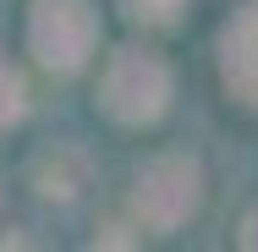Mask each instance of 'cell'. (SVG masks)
Returning <instances> with one entry per match:
<instances>
[{
	"label": "cell",
	"instance_id": "7a4b0ae2",
	"mask_svg": "<svg viewBox=\"0 0 258 252\" xmlns=\"http://www.w3.org/2000/svg\"><path fill=\"white\" fill-rule=\"evenodd\" d=\"M99 104L121 126H154L170 110V66L154 50H115L99 77Z\"/></svg>",
	"mask_w": 258,
	"mask_h": 252
},
{
	"label": "cell",
	"instance_id": "277c9868",
	"mask_svg": "<svg viewBox=\"0 0 258 252\" xmlns=\"http://www.w3.org/2000/svg\"><path fill=\"white\" fill-rule=\"evenodd\" d=\"M214 50H220V82H225V94L236 104H247V110H258V6L236 11L220 28Z\"/></svg>",
	"mask_w": 258,
	"mask_h": 252
},
{
	"label": "cell",
	"instance_id": "3957f363",
	"mask_svg": "<svg viewBox=\"0 0 258 252\" xmlns=\"http://www.w3.org/2000/svg\"><path fill=\"white\" fill-rule=\"evenodd\" d=\"M33 50L55 71H77L94 50V11L83 0H39L33 11Z\"/></svg>",
	"mask_w": 258,
	"mask_h": 252
},
{
	"label": "cell",
	"instance_id": "6da1fadb",
	"mask_svg": "<svg viewBox=\"0 0 258 252\" xmlns=\"http://www.w3.org/2000/svg\"><path fill=\"white\" fill-rule=\"evenodd\" d=\"M204 208V170L198 159L187 153H159L138 170V187H132V214L138 225H149L154 236L181 230L187 219H198Z\"/></svg>",
	"mask_w": 258,
	"mask_h": 252
},
{
	"label": "cell",
	"instance_id": "5b68a950",
	"mask_svg": "<svg viewBox=\"0 0 258 252\" xmlns=\"http://www.w3.org/2000/svg\"><path fill=\"white\" fill-rule=\"evenodd\" d=\"M121 6H126V17L143 22V28H176L181 11H187V0H121Z\"/></svg>",
	"mask_w": 258,
	"mask_h": 252
}]
</instances>
